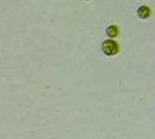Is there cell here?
Masks as SVG:
<instances>
[{"mask_svg":"<svg viewBox=\"0 0 155 139\" xmlns=\"http://www.w3.org/2000/svg\"><path fill=\"white\" fill-rule=\"evenodd\" d=\"M102 51L106 56H114L119 52V45L114 40H107L102 44Z\"/></svg>","mask_w":155,"mask_h":139,"instance_id":"cell-1","label":"cell"},{"mask_svg":"<svg viewBox=\"0 0 155 139\" xmlns=\"http://www.w3.org/2000/svg\"><path fill=\"white\" fill-rule=\"evenodd\" d=\"M137 14H138V16H139L140 19H148V18L150 16V14H151V11H150V9H149L148 6L143 5V6H139V8H138Z\"/></svg>","mask_w":155,"mask_h":139,"instance_id":"cell-2","label":"cell"},{"mask_svg":"<svg viewBox=\"0 0 155 139\" xmlns=\"http://www.w3.org/2000/svg\"><path fill=\"white\" fill-rule=\"evenodd\" d=\"M106 32H107V36H108V37H112V39H113V37H117V36H118L119 29L115 26V25H110V26L107 28Z\"/></svg>","mask_w":155,"mask_h":139,"instance_id":"cell-3","label":"cell"},{"mask_svg":"<svg viewBox=\"0 0 155 139\" xmlns=\"http://www.w3.org/2000/svg\"><path fill=\"white\" fill-rule=\"evenodd\" d=\"M84 2H89V0H84Z\"/></svg>","mask_w":155,"mask_h":139,"instance_id":"cell-4","label":"cell"}]
</instances>
